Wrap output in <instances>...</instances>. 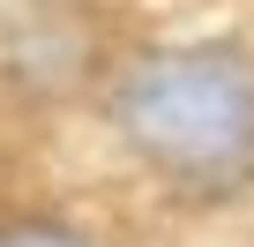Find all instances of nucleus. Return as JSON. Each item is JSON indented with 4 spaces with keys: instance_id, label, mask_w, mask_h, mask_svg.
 <instances>
[{
    "instance_id": "nucleus-1",
    "label": "nucleus",
    "mask_w": 254,
    "mask_h": 247,
    "mask_svg": "<svg viewBox=\"0 0 254 247\" xmlns=\"http://www.w3.org/2000/svg\"><path fill=\"white\" fill-rule=\"evenodd\" d=\"M127 150L180 187H239L254 172V75L232 53H157L120 82Z\"/></svg>"
},
{
    "instance_id": "nucleus-2",
    "label": "nucleus",
    "mask_w": 254,
    "mask_h": 247,
    "mask_svg": "<svg viewBox=\"0 0 254 247\" xmlns=\"http://www.w3.org/2000/svg\"><path fill=\"white\" fill-rule=\"evenodd\" d=\"M0 247H90L82 232H67V225H15Z\"/></svg>"
}]
</instances>
